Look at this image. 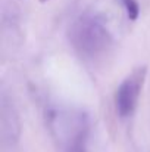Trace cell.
<instances>
[{"label":"cell","instance_id":"cell-5","mask_svg":"<svg viewBox=\"0 0 150 152\" xmlns=\"http://www.w3.org/2000/svg\"><path fill=\"white\" fill-rule=\"evenodd\" d=\"M40 1H43V3H46V1H49V0H40Z\"/></svg>","mask_w":150,"mask_h":152},{"label":"cell","instance_id":"cell-4","mask_svg":"<svg viewBox=\"0 0 150 152\" xmlns=\"http://www.w3.org/2000/svg\"><path fill=\"white\" fill-rule=\"evenodd\" d=\"M124 7H125V12H127V16L130 21H136L140 15V6L137 3V0H121Z\"/></svg>","mask_w":150,"mask_h":152},{"label":"cell","instance_id":"cell-3","mask_svg":"<svg viewBox=\"0 0 150 152\" xmlns=\"http://www.w3.org/2000/svg\"><path fill=\"white\" fill-rule=\"evenodd\" d=\"M146 74H147L146 66H140L134 69L116 89L115 106L121 118H128L134 114L138 99H140L144 80H146Z\"/></svg>","mask_w":150,"mask_h":152},{"label":"cell","instance_id":"cell-1","mask_svg":"<svg viewBox=\"0 0 150 152\" xmlns=\"http://www.w3.org/2000/svg\"><path fill=\"white\" fill-rule=\"evenodd\" d=\"M69 42L81 58L91 62L104 58L112 48V36L103 18L96 13H84L72 22Z\"/></svg>","mask_w":150,"mask_h":152},{"label":"cell","instance_id":"cell-2","mask_svg":"<svg viewBox=\"0 0 150 152\" xmlns=\"http://www.w3.org/2000/svg\"><path fill=\"white\" fill-rule=\"evenodd\" d=\"M54 137L63 152H87L88 118L80 111L56 109L49 115Z\"/></svg>","mask_w":150,"mask_h":152}]
</instances>
